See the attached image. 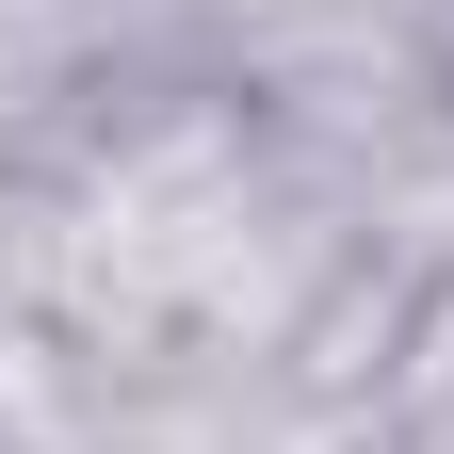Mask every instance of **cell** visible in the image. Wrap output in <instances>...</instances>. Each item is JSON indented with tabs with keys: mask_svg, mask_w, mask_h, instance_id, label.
<instances>
[]
</instances>
